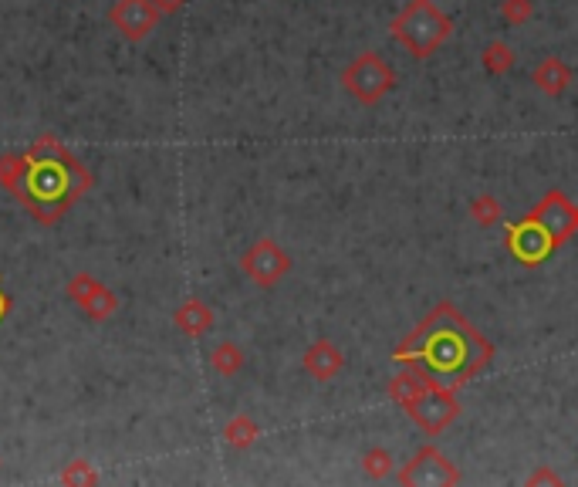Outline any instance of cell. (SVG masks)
<instances>
[{
  "instance_id": "d4e9b609",
  "label": "cell",
  "mask_w": 578,
  "mask_h": 487,
  "mask_svg": "<svg viewBox=\"0 0 578 487\" xmlns=\"http://www.w3.org/2000/svg\"><path fill=\"white\" fill-rule=\"evenodd\" d=\"M153 4H156L159 17H173V14H180V11H183L186 0H153Z\"/></svg>"
},
{
  "instance_id": "5bb4252c",
  "label": "cell",
  "mask_w": 578,
  "mask_h": 487,
  "mask_svg": "<svg viewBox=\"0 0 578 487\" xmlns=\"http://www.w3.org/2000/svg\"><path fill=\"white\" fill-rule=\"evenodd\" d=\"M426 383H430V376H426L423 369L403 366V373L389 379V396H393L399 406H409L426 389Z\"/></svg>"
},
{
  "instance_id": "ba28073f",
  "label": "cell",
  "mask_w": 578,
  "mask_h": 487,
  "mask_svg": "<svg viewBox=\"0 0 578 487\" xmlns=\"http://www.w3.org/2000/svg\"><path fill=\"white\" fill-rule=\"evenodd\" d=\"M531 217L548 230L555 247L568 244L578 234V210L562 190H548L545 197L538 200V207L531 210Z\"/></svg>"
},
{
  "instance_id": "ffe728a7",
  "label": "cell",
  "mask_w": 578,
  "mask_h": 487,
  "mask_svg": "<svg viewBox=\"0 0 578 487\" xmlns=\"http://www.w3.org/2000/svg\"><path fill=\"white\" fill-rule=\"evenodd\" d=\"M362 471L372 481H386L389 474H393V454H389L386 447H372L362 454Z\"/></svg>"
},
{
  "instance_id": "4316f807",
  "label": "cell",
  "mask_w": 578,
  "mask_h": 487,
  "mask_svg": "<svg viewBox=\"0 0 578 487\" xmlns=\"http://www.w3.org/2000/svg\"><path fill=\"white\" fill-rule=\"evenodd\" d=\"M575 210H578V203H575Z\"/></svg>"
},
{
  "instance_id": "6da1fadb",
  "label": "cell",
  "mask_w": 578,
  "mask_h": 487,
  "mask_svg": "<svg viewBox=\"0 0 578 487\" xmlns=\"http://www.w3.org/2000/svg\"><path fill=\"white\" fill-rule=\"evenodd\" d=\"M399 366L423 369L437 383L460 389L467 379L484 373L494 359V345L480 335L464 315L453 308V301H440L413 332L399 342L393 352Z\"/></svg>"
},
{
  "instance_id": "cb8c5ba5",
  "label": "cell",
  "mask_w": 578,
  "mask_h": 487,
  "mask_svg": "<svg viewBox=\"0 0 578 487\" xmlns=\"http://www.w3.org/2000/svg\"><path fill=\"white\" fill-rule=\"evenodd\" d=\"M528 484H551V487H555V484H562V474L548 471V467H538V471L528 477Z\"/></svg>"
},
{
  "instance_id": "8992f818",
  "label": "cell",
  "mask_w": 578,
  "mask_h": 487,
  "mask_svg": "<svg viewBox=\"0 0 578 487\" xmlns=\"http://www.w3.org/2000/svg\"><path fill=\"white\" fill-rule=\"evenodd\" d=\"M504 230H508L511 258L524 264V268H538V264H545L551 254L558 251L555 241H551V234L531 214L514 220V224H504Z\"/></svg>"
},
{
  "instance_id": "30bf717a",
  "label": "cell",
  "mask_w": 578,
  "mask_h": 487,
  "mask_svg": "<svg viewBox=\"0 0 578 487\" xmlns=\"http://www.w3.org/2000/svg\"><path fill=\"white\" fill-rule=\"evenodd\" d=\"M301 366H305V373L311 379H318V383H332V379L345 369V352L332 339H318L305 349Z\"/></svg>"
},
{
  "instance_id": "7402d4cb",
  "label": "cell",
  "mask_w": 578,
  "mask_h": 487,
  "mask_svg": "<svg viewBox=\"0 0 578 487\" xmlns=\"http://www.w3.org/2000/svg\"><path fill=\"white\" fill-rule=\"evenodd\" d=\"M102 281L95 278V274H88V271H78V274H71V281H68V298L75 301L78 308L85 305L88 298H92V291L99 288Z\"/></svg>"
},
{
  "instance_id": "9a60e30c",
  "label": "cell",
  "mask_w": 578,
  "mask_h": 487,
  "mask_svg": "<svg viewBox=\"0 0 578 487\" xmlns=\"http://www.w3.org/2000/svg\"><path fill=\"white\" fill-rule=\"evenodd\" d=\"M257 437H261V427H257V420L247 413L230 416L224 423V440H227V447H234V450H251L257 444Z\"/></svg>"
},
{
  "instance_id": "484cf974",
  "label": "cell",
  "mask_w": 578,
  "mask_h": 487,
  "mask_svg": "<svg viewBox=\"0 0 578 487\" xmlns=\"http://www.w3.org/2000/svg\"><path fill=\"white\" fill-rule=\"evenodd\" d=\"M7 312H11V298H7V291L0 288V322L7 318Z\"/></svg>"
},
{
  "instance_id": "52a82bcc",
  "label": "cell",
  "mask_w": 578,
  "mask_h": 487,
  "mask_svg": "<svg viewBox=\"0 0 578 487\" xmlns=\"http://www.w3.org/2000/svg\"><path fill=\"white\" fill-rule=\"evenodd\" d=\"M464 477H460V471L453 467V460L447 454H440L437 447H423L420 454H416L409 464L399 471V484L413 487H453L460 484Z\"/></svg>"
},
{
  "instance_id": "8fae6325",
  "label": "cell",
  "mask_w": 578,
  "mask_h": 487,
  "mask_svg": "<svg viewBox=\"0 0 578 487\" xmlns=\"http://www.w3.org/2000/svg\"><path fill=\"white\" fill-rule=\"evenodd\" d=\"M213 322H217V318H213V308L197 295H190L173 312V325L186 335V339H203V335L213 329Z\"/></svg>"
},
{
  "instance_id": "7a4b0ae2",
  "label": "cell",
  "mask_w": 578,
  "mask_h": 487,
  "mask_svg": "<svg viewBox=\"0 0 578 487\" xmlns=\"http://www.w3.org/2000/svg\"><path fill=\"white\" fill-rule=\"evenodd\" d=\"M389 31L413 58H430L433 51H440V44H447L453 21L430 0H413L393 17Z\"/></svg>"
},
{
  "instance_id": "ac0fdd59",
  "label": "cell",
  "mask_w": 578,
  "mask_h": 487,
  "mask_svg": "<svg viewBox=\"0 0 578 487\" xmlns=\"http://www.w3.org/2000/svg\"><path fill=\"white\" fill-rule=\"evenodd\" d=\"M82 312L92 318V322H105V318H112L115 312H119V295L115 291H109L105 285H99L92 291V298L82 305Z\"/></svg>"
},
{
  "instance_id": "2e32d148",
  "label": "cell",
  "mask_w": 578,
  "mask_h": 487,
  "mask_svg": "<svg viewBox=\"0 0 578 487\" xmlns=\"http://www.w3.org/2000/svg\"><path fill=\"white\" fill-rule=\"evenodd\" d=\"M244 362H247V356H244V349H240L237 342H230V339H224V342H217L210 349V369L217 376H237L240 369H244Z\"/></svg>"
},
{
  "instance_id": "d6986e66",
  "label": "cell",
  "mask_w": 578,
  "mask_h": 487,
  "mask_svg": "<svg viewBox=\"0 0 578 487\" xmlns=\"http://www.w3.org/2000/svg\"><path fill=\"white\" fill-rule=\"evenodd\" d=\"M470 217H474L480 227H494L504 220V207L494 193H480V197L470 200Z\"/></svg>"
},
{
  "instance_id": "7c38bea8",
  "label": "cell",
  "mask_w": 578,
  "mask_h": 487,
  "mask_svg": "<svg viewBox=\"0 0 578 487\" xmlns=\"http://www.w3.org/2000/svg\"><path fill=\"white\" fill-rule=\"evenodd\" d=\"M535 85L548 95V99H562L568 92V85H572V68H568L562 58L551 55L535 68Z\"/></svg>"
},
{
  "instance_id": "4fadbf2b",
  "label": "cell",
  "mask_w": 578,
  "mask_h": 487,
  "mask_svg": "<svg viewBox=\"0 0 578 487\" xmlns=\"http://www.w3.org/2000/svg\"><path fill=\"white\" fill-rule=\"evenodd\" d=\"M24 180H28V156H0V183H4L24 207L34 210L31 190L24 187Z\"/></svg>"
},
{
  "instance_id": "9c48e42d",
  "label": "cell",
  "mask_w": 578,
  "mask_h": 487,
  "mask_svg": "<svg viewBox=\"0 0 578 487\" xmlns=\"http://www.w3.org/2000/svg\"><path fill=\"white\" fill-rule=\"evenodd\" d=\"M109 21L122 38L139 44L156 31L159 11H156L153 0H115L112 11H109Z\"/></svg>"
},
{
  "instance_id": "3957f363",
  "label": "cell",
  "mask_w": 578,
  "mask_h": 487,
  "mask_svg": "<svg viewBox=\"0 0 578 487\" xmlns=\"http://www.w3.org/2000/svg\"><path fill=\"white\" fill-rule=\"evenodd\" d=\"M342 88L359 105H379L396 88V72L376 51H362L359 58H352L349 65H345Z\"/></svg>"
},
{
  "instance_id": "603a6c76",
  "label": "cell",
  "mask_w": 578,
  "mask_h": 487,
  "mask_svg": "<svg viewBox=\"0 0 578 487\" xmlns=\"http://www.w3.org/2000/svg\"><path fill=\"white\" fill-rule=\"evenodd\" d=\"M501 17L508 24H514V28H521V24H528L531 17H535V0H504Z\"/></svg>"
},
{
  "instance_id": "5b68a950",
  "label": "cell",
  "mask_w": 578,
  "mask_h": 487,
  "mask_svg": "<svg viewBox=\"0 0 578 487\" xmlns=\"http://www.w3.org/2000/svg\"><path fill=\"white\" fill-rule=\"evenodd\" d=\"M240 271H244L257 288L271 291V288H278L281 281L291 274V258H288V251H284L278 241H271V237H261V241H254L244 251V258H240Z\"/></svg>"
},
{
  "instance_id": "44dd1931",
  "label": "cell",
  "mask_w": 578,
  "mask_h": 487,
  "mask_svg": "<svg viewBox=\"0 0 578 487\" xmlns=\"http://www.w3.org/2000/svg\"><path fill=\"white\" fill-rule=\"evenodd\" d=\"M61 484L65 487H78V484H99V471L92 467V460H85V457H78V460H71V464H65V471H61Z\"/></svg>"
},
{
  "instance_id": "277c9868",
  "label": "cell",
  "mask_w": 578,
  "mask_h": 487,
  "mask_svg": "<svg viewBox=\"0 0 578 487\" xmlns=\"http://www.w3.org/2000/svg\"><path fill=\"white\" fill-rule=\"evenodd\" d=\"M403 410L409 413V420H413L423 433L437 437V433H443L460 416L457 389H450V386L437 383V379H430L423 393L416 396V400L409 403V406H403Z\"/></svg>"
},
{
  "instance_id": "e0dca14e",
  "label": "cell",
  "mask_w": 578,
  "mask_h": 487,
  "mask_svg": "<svg viewBox=\"0 0 578 487\" xmlns=\"http://www.w3.org/2000/svg\"><path fill=\"white\" fill-rule=\"evenodd\" d=\"M480 65H484L487 75H508L514 65H518V55H514L511 44L504 41H491L484 51H480Z\"/></svg>"
}]
</instances>
